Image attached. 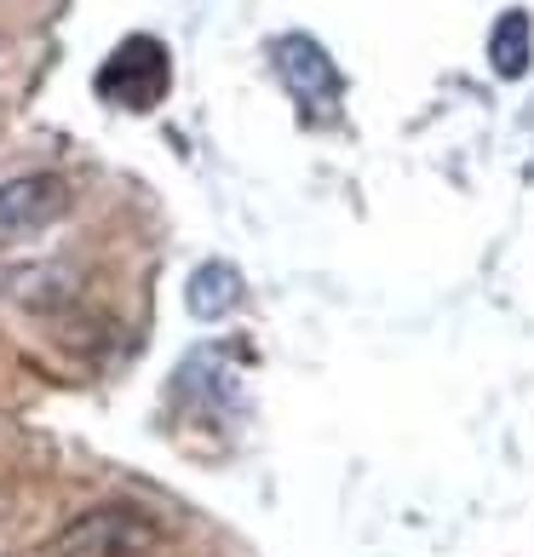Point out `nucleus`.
<instances>
[{"label":"nucleus","instance_id":"1","mask_svg":"<svg viewBox=\"0 0 534 557\" xmlns=\"http://www.w3.org/2000/svg\"><path fill=\"white\" fill-rule=\"evenodd\" d=\"M167 534H161V518L150 506L133 500H104L92 511H80L58 529L52 557H150Z\"/></svg>","mask_w":534,"mask_h":557},{"label":"nucleus","instance_id":"2","mask_svg":"<svg viewBox=\"0 0 534 557\" xmlns=\"http://www.w3.org/2000/svg\"><path fill=\"white\" fill-rule=\"evenodd\" d=\"M92 87L104 104L115 110H133V115H150L161 110V98L173 87V64H167V47H161L156 35H127L121 47L98 64Z\"/></svg>","mask_w":534,"mask_h":557},{"label":"nucleus","instance_id":"3","mask_svg":"<svg viewBox=\"0 0 534 557\" xmlns=\"http://www.w3.org/2000/svg\"><path fill=\"white\" fill-rule=\"evenodd\" d=\"M271 64L282 75L287 98H294L311 121H334L339 115L345 81H339V64L327 58L322 40H311V35H276L271 40Z\"/></svg>","mask_w":534,"mask_h":557},{"label":"nucleus","instance_id":"4","mask_svg":"<svg viewBox=\"0 0 534 557\" xmlns=\"http://www.w3.org/2000/svg\"><path fill=\"white\" fill-rule=\"evenodd\" d=\"M64 213H70V184L58 173H17V178H7L0 184V247L52 231Z\"/></svg>","mask_w":534,"mask_h":557},{"label":"nucleus","instance_id":"5","mask_svg":"<svg viewBox=\"0 0 534 557\" xmlns=\"http://www.w3.org/2000/svg\"><path fill=\"white\" fill-rule=\"evenodd\" d=\"M236 299H241V276H236V264H224V259L196 264V276L184 282V305H190V317H196V322L231 317V311H236Z\"/></svg>","mask_w":534,"mask_h":557},{"label":"nucleus","instance_id":"6","mask_svg":"<svg viewBox=\"0 0 534 557\" xmlns=\"http://www.w3.org/2000/svg\"><path fill=\"white\" fill-rule=\"evenodd\" d=\"M488 64H495L500 81H523L529 75V64H534V17L523 7H511L495 24V35H488Z\"/></svg>","mask_w":534,"mask_h":557}]
</instances>
